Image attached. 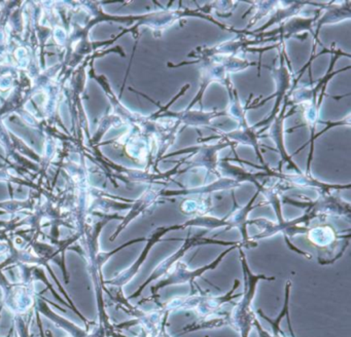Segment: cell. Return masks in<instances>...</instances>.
Returning a JSON list of instances; mask_svg holds the SVG:
<instances>
[{
    "label": "cell",
    "mask_w": 351,
    "mask_h": 337,
    "mask_svg": "<svg viewBox=\"0 0 351 337\" xmlns=\"http://www.w3.org/2000/svg\"><path fill=\"white\" fill-rule=\"evenodd\" d=\"M205 244H219L223 245V246H239V242H221V240H210V238H203L202 234H199V236H194L193 238H186V242H184V246L182 247L180 251L176 253V254L170 256V258L166 259L163 262L160 263L159 266L156 269V271H154L152 277L147 279V284L149 283V282L154 281V279H157V277H161V275H165L166 273H168L169 271L170 266L173 264L174 262H176L178 258L182 256L191 247L199 246V245H205ZM145 284V285H147Z\"/></svg>",
    "instance_id": "cell-8"
},
{
    "label": "cell",
    "mask_w": 351,
    "mask_h": 337,
    "mask_svg": "<svg viewBox=\"0 0 351 337\" xmlns=\"http://www.w3.org/2000/svg\"><path fill=\"white\" fill-rule=\"evenodd\" d=\"M287 107H289V105H287L285 97V103H283V107L282 109H281L280 113L277 114L275 118L273 119V125H271L268 134H266V135H260V138L267 137L274 140L277 149L279 150V153H280L281 158H282V162H280V164H282L285 162H287V164H291V168L297 171L298 174H303V173L299 170V168L295 166V162L291 160V156L287 155V151H285V143H283V135H285V125H283V123H285V121L287 117L291 116V115H293V113L297 111V109L291 108L289 112L285 113L287 112Z\"/></svg>",
    "instance_id": "cell-6"
},
{
    "label": "cell",
    "mask_w": 351,
    "mask_h": 337,
    "mask_svg": "<svg viewBox=\"0 0 351 337\" xmlns=\"http://www.w3.org/2000/svg\"><path fill=\"white\" fill-rule=\"evenodd\" d=\"M260 42V39L248 38L247 35L244 34L243 31L240 30L237 37L231 40L225 41V42L215 45V47H199L193 49L189 53L188 58L194 59V61H184L178 64L168 63L167 66L169 68H178L186 65H200L199 67V71H200L199 90L186 109L190 110L198 102L200 103V107L202 109L203 95L209 84H213V82L225 84L226 82L230 79V74L243 71L250 66L258 65L254 62H250L237 57V53L241 49H247L248 47L254 43Z\"/></svg>",
    "instance_id": "cell-1"
},
{
    "label": "cell",
    "mask_w": 351,
    "mask_h": 337,
    "mask_svg": "<svg viewBox=\"0 0 351 337\" xmlns=\"http://www.w3.org/2000/svg\"><path fill=\"white\" fill-rule=\"evenodd\" d=\"M190 88V84H186L184 88H182L180 92L172 99L171 102L168 103L167 105H161L160 103L154 102L153 99H149L152 102L155 103L158 106L157 112L154 113L152 115L151 118L154 121H162V119H168V121H178L180 125H184V129L188 127H203V129H213L215 133H219V129H215V125H213V119L217 118L219 116H225L227 115L226 110H217L215 109L213 111H208L205 112L202 109L200 110H188L184 109V111H180V112H176V111L169 110L170 106L180 98V96L186 92V90Z\"/></svg>",
    "instance_id": "cell-3"
},
{
    "label": "cell",
    "mask_w": 351,
    "mask_h": 337,
    "mask_svg": "<svg viewBox=\"0 0 351 337\" xmlns=\"http://www.w3.org/2000/svg\"><path fill=\"white\" fill-rule=\"evenodd\" d=\"M227 88L228 94H229V105H228L227 109H225L227 115H230L232 118L235 119L238 123V127L233 132H229V133H223V132L219 131L217 136L213 137L203 138V139H199L200 142L210 141V140L215 139H227L229 141L234 142L237 145L238 143L243 144V145H250L254 148L256 155H258V160L262 162L263 168L268 172V174H271L270 168L267 166L265 160H263L262 153H261L260 142H258V138H260V134L258 132L254 131V127L252 125H248L247 119H246V112L250 109V103L252 101V96L250 95V99H248L246 104L242 105L239 100V96H238L237 90L234 88V84H232L231 78L226 82L223 84Z\"/></svg>",
    "instance_id": "cell-2"
},
{
    "label": "cell",
    "mask_w": 351,
    "mask_h": 337,
    "mask_svg": "<svg viewBox=\"0 0 351 337\" xmlns=\"http://www.w3.org/2000/svg\"><path fill=\"white\" fill-rule=\"evenodd\" d=\"M278 51L279 66L278 67L275 66V67L273 68V76L276 78V92L273 94L272 96L269 97V98H267L266 100L263 101L260 104L252 105V106H250V109L258 108V106L265 104L267 101L270 100V99H272L273 97L275 96L277 97L276 103H275L274 108H273L270 116L266 117L264 121L256 123V125H254V129H258V127H263V125H266L265 127H268L269 123H272L273 119H274L275 116L278 114L281 101H282L283 97L287 96V90H289V86H291V74L289 73V69L287 68L285 60H287V63H291V62L289 61V59L287 58V53H285V42L279 43Z\"/></svg>",
    "instance_id": "cell-4"
},
{
    "label": "cell",
    "mask_w": 351,
    "mask_h": 337,
    "mask_svg": "<svg viewBox=\"0 0 351 337\" xmlns=\"http://www.w3.org/2000/svg\"><path fill=\"white\" fill-rule=\"evenodd\" d=\"M322 8L324 10H326L324 16H320L319 14H318V20L317 23H316V30L314 31V45L313 49H312L311 53V59L308 62V65H311L312 61H313L314 53H315L316 45L317 43H320L319 38V31L322 29V27L326 24H334V23L342 22V21L349 20L350 18V2L345 1V2H338V3H335V2H330V3H324L322 5ZM320 12V10H319ZM322 45V43H320Z\"/></svg>",
    "instance_id": "cell-5"
},
{
    "label": "cell",
    "mask_w": 351,
    "mask_h": 337,
    "mask_svg": "<svg viewBox=\"0 0 351 337\" xmlns=\"http://www.w3.org/2000/svg\"><path fill=\"white\" fill-rule=\"evenodd\" d=\"M239 246H232L229 250L225 251L223 254L219 255V258L215 259V262L211 263V264L206 265V266L201 267V269H197V271H190L186 269V265L184 263L178 262V265L176 267V271L172 273L169 277H166V279H162L157 286H156L155 291H158V290L162 289V288L165 287L167 285H172V284H180L184 283V282H193V279L197 277H201L203 273L206 271H209V269H213L215 267L217 266V264H219L221 259L223 258L225 255H227L230 251L234 250V249Z\"/></svg>",
    "instance_id": "cell-7"
}]
</instances>
